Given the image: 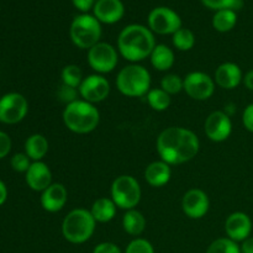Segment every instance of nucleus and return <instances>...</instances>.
<instances>
[{
	"label": "nucleus",
	"instance_id": "41",
	"mask_svg": "<svg viewBox=\"0 0 253 253\" xmlns=\"http://www.w3.org/2000/svg\"><path fill=\"white\" fill-rule=\"evenodd\" d=\"M6 198H7V189H6V185L0 180V207L6 202Z\"/></svg>",
	"mask_w": 253,
	"mask_h": 253
},
{
	"label": "nucleus",
	"instance_id": "30",
	"mask_svg": "<svg viewBox=\"0 0 253 253\" xmlns=\"http://www.w3.org/2000/svg\"><path fill=\"white\" fill-rule=\"evenodd\" d=\"M183 79L177 74H167L161 81V88L169 95L180 93L183 90Z\"/></svg>",
	"mask_w": 253,
	"mask_h": 253
},
{
	"label": "nucleus",
	"instance_id": "8",
	"mask_svg": "<svg viewBox=\"0 0 253 253\" xmlns=\"http://www.w3.org/2000/svg\"><path fill=\"white\" fill-rule=\"evenodd\" d=\"M148 29L158 35H173L182 27V19L174 10L166 6L155 7L148 14Z\"/></svg>",
	"mask_w": 253,
	"mask_h": 253
},
{
	"label": "nucleus",
	"instance_id": "26",
	"mask_svg": "<svg viewBox=\"0 0 253 253\" xmlns=\"http://www.w3.org/2000/svg\"><path fill=\"white\" fill-rule=\"evenodd\" d=\"M147 101L153 110L165 111L170 105V95L162 88L151 89L147 93Z\"/></svg>",
	"mask_w": 253,
	"mask_h": 253
},
{
	"label": "nucleus",
	"instance_id": "23",
	"mask_svg": "<svg viewBox=\"0 0 253 253\" xmlns=\"http://www.w3.org/2000/svg\"><path fill=\"white\" fill-rule=\"evenodd\" d=\"M116 204L109 198H99L91 205L90 212L96 222H109L115 217Z\"/></svg>",
	"mask_w": 253,
	"mask_h": 253
},
{
	"label": "nucleus",
	"instance_id": "5",
	"mask_svg": "<svg viewBox=\"0 0 253 253\" xmlns=\"http://www.w3.org/2000/svg\"><path fill=\"white\" fill-rule=\"evenodd\" d=\"M116 86L121 94L130 98L147 95L151 90L150 72L140 64H128L119 72Z\"/></svg>",
	"mask_w": 253,
	"mask_h": 253
},
{
	"label": "nucleus",
	"instance_id": "37",
	"mask_svg": "<svg viewBox=\"0 0 253 253\" xmlns=\"http://www.w3.org/2000/svg\"><path fill=\"white\" fill-rule=\"evenodd\" d=\"M93 253H123L121 250L113 242H101L94 249Z\"/></svg>",
	"mask_w": 253,
	"mask_h": 253
},
{
	"label": "nucleus",
	"instance_id": "36",
	"mask_svg": "<svg viewBox=\"0 0 253 253\" xmlns=\"http://www.w3.org/2000/svg\"><path fill=\"white\" fill-rule=\"evenodd\" d=\"M242 123L245 128L253 133V103L247 105L242 113Z\"/></svg>",
	"mask_w": 253,
	"mask_h": 253
},
{
	"label": "nucleus",
	"instance_id": "12",
	"mask_svg": "<svg viewBox=\"0 0 253 253\" xmlns=\"http://www.w3.org/2000/svg\"><path fill=\"white\" fill-rule=\"evenodd\" d=\"M79 95L90 104L100 103L108 98L110 93V83L101 74H91L83 79L78 88Z\"/></svg>",
	"mask_w": 253,
	"mask_h": 253
},
{
	"label": "nucleus",
	"instance_id": "4",
	"mask_svg": "<svg viewBox=\"0 0 253 253\" xmlns=\"http://www.w3.org/2000/svg\"><path fill=\"white\" fill-rule=\"evenodd\" d=\"M95 219L90 210L78 208L72 210L62 222V234L68 242L74 245L84 244L95 231Z\"/></svg>",
	"mask_w": 253,
	"mask_h": 253
},
{
	"label": "nucleus",
	"instance_id": "34",
	"mask_svg": "<svg viewBox=\"0 0 253 253\" xmlns=\"http://www.w3.org/2000/svg\"><path fill=\"white\" fill-rule=\"evenodd\" d=\"M77 94L78 93H77L76 88H72V86L64 85L63 84V85L61 86V89L58 90V98L68 105V104L78 100V99H77Z\"/></svg>",
	"mask_w": 253,
	"mask_h": 253
},
{
	"label": "nucleus",
	"instance_id": "6",
	"mask_svg": "<svg viewBox=\"0 0 253 253\" xmlns=\"http://www.w3.org/2000/svg\"><path fill=\"white\" fill-rule=\"evenodd\" d=\"M69 35L72 42L78 48L90 49L100 41L101 25L94 15H78L72 21Z\"/></svg>",
	"mask_w": 253,
	"mask_h": 253
},
{
	"label": "nucleus",
	"instance_id": "3",
	"mask_svg": "<svg viewBox=\"0 0 253 253\" xmlns=\"http://www.w3.org/2000/svg\"><path fill=\"white\" fill-rule=\"evenodd\" d=\"M62 116L66 127L79 135L94 131L100 121V113L95 105L81 99L66 105Z\"/></svg>",
	"mask_w": 253,
	"mask_h": 253
},
{
	"label": "nucleus",
	"instance_id": "32",
	"mask_svg": "<svg viewBox=\"0 0 253 253\" xmlns=\"http://www.w3.org/2000/svg\"><path fill=\"white\" fill-rule=\"evenodd\" d=\"M125 253H155L152 244L145 239H135L127 245Z\"/></svg>",
	"mask_w": 253,
	"mask_h": 253
},
{
	"label": "nucleus",
	"instance_id": "11",
	"mask_svg": "<svg viewBox=\"0 0 253 253\" xmlns=\"http://www.w3.org/2000/svg\"><path fill=\"white\" fill-rule=\"evenodd\" d=\"M183 83V90L194 100H208L215 91V81L204 72H190Z\"/></svg>",
	"mask_w": 253,
	"mask_h": 253
},
{
	"label": "nucleus",
	"instance_id": "29",
	"mask_svg": "<svg viewBox=\"0 0 253 253\" xmlns=\"http://www.w3.org/2000/svg\"><path fill=\"white\" fill-rule=\"evenodd\" d=\"M207 253H241V249L237 242L232 241L229 237H222L215 240L207 250Z\"/></svg>",
	"mask_w": 253,
	"mask_h": 253
},
{
	"label": "nucleus",
	"instance_id": "40",
	"mask_svg": "<svg viewBox=\"0 0 253 253\" xmlns=\"http://www.w3.org/2000/svg\"><path fill=\"white\" fill-rule=\"evenodd\" d=\"M242 82H244L245 86H246L249 90L253 91V69L252 71H249L246 74H245L244 81Z\"/></svg>",
	"mask_w": 253,
	"mask_h": 253
},
{
	"label": "nucleus",
	"instance_id": "10",
	"mask_svg": "<svg viewBox=\"0 0 253 253\" xmlns=\"http://www.w3.org/2000/svg\"><path fill=\"white\" fill-rule=\"evenodd\" d=\"M29 111V103L20 93H7L0 98V121L7 125L22 121Z\"/></svg>",
	"mask_w": 253,
	"mask_h": 253
},
{
	"label": "nucleus",
	"instance_id": "39",
	"mask_svg": "<svg viewBox=\"0 0 253 253\" xmlns=\"http://www.w3.org/2000/svg\"><path fill=\"white\" fill-rule=\"evenodd\" d=\"M241 253H253V237L250 236L241 245Z\"/></svg>",
	"mask_w": 253,
	"mask_h": 253
},
{
	"label": "nucleus",
	"instance_id": "2",
	"mask_svg": "<svg viewBox=\"0 0 253 253\" xmlns=\"http://www.w3.org/2000/svg\"><path fill=\"white\" fill-rule=\"evenodd\" d=\"M155 47L153 32L143 25H128L124 27L118 37L119 52L126 61L132 63H137L150 57Z\"/></svg>",
	"mask_w": 253,
	"mask_h": 253
},
{
	"label": "nucleus",
	"instance_id": "20",
	"mask_svg": "<svg viewBox=\"0 0 253 253\" xmlns=\"http://www.w3.org/2000/svg\"><path fill=\"white\" fill-rule=\"evenodd\" d=\"M172 177V169L168 163L161 161H155L146 167L145 179L151 187H163L167 184Z\"/></svg>",
	"mask_w": 253,
	"mask_h": 253
},
{
	"label": "nucleus",
	"instance_id": "9",
	"mask_svg": "<svg viewBox=\"0 0 253 253\" xmlns=\"http://www.w3.org/2000/svg\"><path fill=\"white\" fill-rule=\"evenodd\" d=\"M118 51L106 42H99L88 49V63L98 74L110 73L118 66Z\"/></svg>",
	"mask_w": 253,
	"mask_h": 253
},
{
	"label": "nucleus",
	"instance_id": "14",
	"mask_svg": "<svg viewBox=\"0 0 253 253\" xmlns=\"http://www.w3.org/2000/svg\"><path fill=\"white\" fill-rule=\"evenodd\" d=\"M209 197L204 190L194 188L183 195L182 209L190 219H202L209 211Z\"/></svg>",
	"mask_w": 253,
	"mask_h": 253
},
{
	"label": "nucleus",
	"instance_id": "18",
	"mask_svg": "<svg viewBox=\"0 0 253 253\" xmlns=\"http://www.w3.org/2000/svg\"><path fill=\"white\" fill-rule=\"evenodd\" d=\"M214 81L220 88L231 90V89L239 86L240 83L244 81V74H242L241 68L236 63L225 62V63L220 64L215 71Z\"/></svg>",
	"mask_w": 253,
	"mask_h": 253
},
{
	"label": "nucleus",
	"instance_id": "27",
	"mask_svg": "<svg viewBox=\"0 0 253 253\" xmlns=\"http://www.w3.org/2000/svg\"><path fill=\"white\" fill-rule=\"evenodd\" d=\"M173 44L179 51H189L195 44V36L192 30L180 27L177 32L173 34Z\"/></svg>",
	"mask_w": 253,
	"mask_h": 253
},
{
	"label": "nucleus",
	"instance_id": "31",
	"mask_svg": "<svg viewBox=\"0 0 253 253\" xmlns=\"http://www.w3.org/2000/svg\"><path fill=\"white\" fill-rule=\"evenodd\" d=\"M203 5L211 10H234V11H237V10L241 9L244 6V1L242 0H202Z\"/></svg>",
	"mask_w": 253,
	"mask_h": 253
},
{
	"label": "nucleus",
	"instance_id": "38",
	"mask_svg": "<svg viewBox=\"0 0 253 253\" xmlns=\"http://www.w3.org/2000/svg\"><path fill=\"white\" fill-rule=\"evenodd\" d=\"M72 2L82 12H88L89 10L94 7L95 0H72Z\"/></svg>",
	"mask_w": 253,
	"mask_h": 253
},
{
	"label": "nucleus",
	"instance_id": "28",
	"mask_svg": "<svg viewBox=\"0 0 253 253\" xmlns=\"http://www.w3.org/2000/svg\"><path fill=\"white\" fill-rule=\"evenodd\" d=\"M83 73L82 69L76 64H68L62 69V82L64 85L72 86V88H79L83 82Z\"/></svg>",
	"mask_w": 253,
	"mask_h": 253
},
{
	"label": "nucleus",
	"instance_id": "13",
	"mask_svg": "<svg viewBox=\"0 0 253 253\" xmlns=\"http://www.w3.org/2000/svg\"><path fill=\"white\" fill-rule=\"evenodd\" d=\"M204 130L209 140L222 142L227 140L232 132L231 119L225 111H212L205 120Z\"/></svg>",
	"mask_w": 253,
	"mask_h": 253
},
{
	"label": "nucleus",
	"instance_id": "1",
	"mask_svg": "<svg viewBox=\"0 0 253 253\" xmlns=\"http://www.w3.org/2000/svg\"><path fill=\"white\" fill-rule=\"evenodd\" d=\"M157 152L163 162L169 166L183 165L197 157L200 148L198 136L188 128L170 126L157 137Z\"/></svg>",
	"mask_w": 253,
	"mask_h": 253
},
{
	"label": "nucleus",
	"instance_id": "35",
	"mask_svg": "<svg viewBox=\"0 0 253 253\" xmlns=\"http://www.w3.org/2000/svg\"><path fill=\"white\" fill-rule=\"evenodd\" d=\"M11 150V138L4 131H0V160L6 157Z\"/></svg>",
	"mask_w": 253,
	"mask_h": 253
},
{
	"label": "nucleus",
	"instance_id": "22",
	"mask_svg": "<svg viewBox=\"0 0 253 253\" xmlns=\"http://www.w3.org/2000/svg\"><path fill=\"white\" fill-rule=\"evenodd\" d=\"M48 152V141L41 133H34L25 142V153L34 162L41 161Z\"/></svg>",
	"mask_w": 253,
	"mask_h": 253
},
{
	"label": "nucleus",
	"instance_id": "17",
	"mask_svg": "<svg viewBox=\"0 0 253 253\" xmlns=\"http://www.w3.org/2000/svg\"><path fill=\"white\" fill-rule=\"evenodd\" d=\"M68 200V192L61 183H52L41 194V205L46 211H61Z\"/></svg>",
	"mask_w": 253,
	"mask_h": 253
},
{
	"label": "nucleus",
	"instance_id": "24",
	"mask_svg": "<svg viewBox=\"0 0 253 253\" xmlns=\"http://www.w3.org/2000/svg\"><path fill=\"white\" fill-rule=\"evenodd\" d=\"M123 227L131 236H138L146 229V219L141 211L136 209L126 210L123 217Z\"/></svg>",
	"mask_w": 253,
	"mask_h": 253
},
{
	"label": "nucleus",
	"instance_id": "19",
	"mask_svg": "<svg viewBox=\"0 0 253 253\" xmlns=\"http://www.w3.org/2000/svg\"><path fill=\"white\" fill-rule=\"evenodd\" d=\"M26 183L35 192H43L52 184V173L42 161L31 163L26 172Z\"/></svg>",
	"mask_w": 253,
	"mask_h": 253
},
{
	"label": "nucleus",
	"instance_id": "25",
	"mask_svg": "<svg viewBox=\"0 0 253 253\" xmlns=\"http://www.w3.org/2000/svg\"><path fill=\"white\" fill-rule=\"evenodd\" d=\"M237 22V14L234 10H219L212 16V27L219 32H229Z\"/></svg>",
	"mask_w": 253,
	"mask_h": 253
},
{
	"label": "nucleus",
	"instance_id": "33",
	"mask_svg": "<svg viewBox=\"0 0 253 253\" xmlns=\"http://www.w3.org/2000/svg\"><path fill=\"white\" fill-rule=\"evenodd\" d=\"M11 167L12 169L16 170L19 173H26L27 169L30 168L31 163H30V158L26 153H16V155L12 156L11 161Z\"/></svg>",
	"mask_w": 253,
	"mask_h": 253
},
{
	"label": "nucleus",
	"instance_id": "15",
	"mask_svg": "<svg viewBox=\"0 0 253 253\" xmlns=\"http://www.w3.org/2000/svg\"><path fill=\"white\" fill-rule=\"evenodd\" d=\"M225 231L227 237L235 242H244L252 232V220L242 211L232 212L225 222Z\"/></svg>",
	"mask_w": 253,
	"mask_h": 253
},
{
	"label": "nucleus",
	"instance_id": "16",
	"mask_svg": "<svg viewBox=\"0 0 253 253\" xmlns=\"http://www.w3.org/2000/svg\"><path fill=\"white\" fill-rule=\"evenodd\" d=\"M93 12L100 24H115L123 19L125 6L121 0H96Z\"/></svg>",
	"mask_w": 253,
	"mask_h": 253
},
{
	"label": "nucleus",
	"instance_id": "21",
	"mask_svg": "<svg viewBox=\"0 0 253 253\" xmlns=\"http://www.w3.org/2000/svg\"><path fill=\"white\" fill-rule=\"evenodd\" d=\"M151 64L160 72L168 71L174 64V52L166 44H156L150 56Z\"/></svg>",
	"mask_w": 253,
	"mask_h": 253
},
{
	"label": "nucleus",
	"instance_id": "7",
	"mask_svg": "<svg viewBox=\"0 0 253 253\" xmlns=\"http://www.w3.org/2000/svg\"><path fill=\"white\" fill-rule=\"evenodd\" d=\"M111 199L116 207L124 210L135 209L141 200L140 183L132 175H120L111 184Z\"/></svg>",
	"mask_w": 253,
	"mask_h": 253
}]
</instances>
